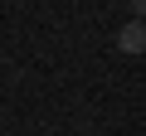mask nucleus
<instances>
[{
  "label": "nucleus",
  "instance_id": "obj_1",
  "mask_svg": "<svg viewBox=\"0 0 146 136\" xmlns=\"http://www.w3.org/2000/svg\"><path fill=\"white\" fill-rule=\"evenodd\" d=\"M117 49H122V53H141V49H146V29H141V20L122 24V34H117Z\"/></svg>",
  "mask_w": 146,
  "mask_h": 136
}]
</instances>
